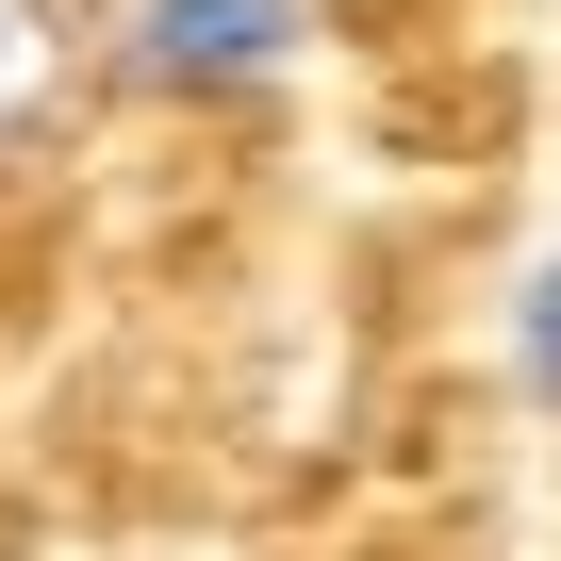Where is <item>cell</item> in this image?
I'll return each mask as SVG.
<instances>
[{"instance_id": "3957f363", "label": "cell", "mask_w": 561, "mask_h": 561, "mask_svg": "<svg viewBox=\"0 0 561 561\" xmlns=\"http://www.w3.org/2000/svg\"><path fill=\"white\" fill-rule=\"evenodd\" d=\"M512 364H528V397L561 413V248L528 264V298H512Z\"/></svg>"}, {"instance_id": "7a4b0ae2", "label": "cell", "mask_w": 561, "mask_h": 561, "mask_svg": "<svg viewBox=\"0 0 561 561\" xmlns=\"http://www.w3.org/2000/svg\"><path fill=\"white\" fill-rule=\"evenodd\" d=\"M50 83H67L50 0H0V133H18V116H50Z\"/></svg>"}, {"instance_id": "6da1fadb", "label": "cell", "mask_w": 561, "mask_h": 561, "mask_svg": "<svg viewBox=\"0 0 561 561\" xmlns=\"http://www.w3.org/2000/svg\"><path fill=\"white\" fill-rule=\"evenodd\" d=\"M280 50H298L280 0H149V18H133V83H149V100H231V83H264Z\"/></svg>"}]
</instances>
